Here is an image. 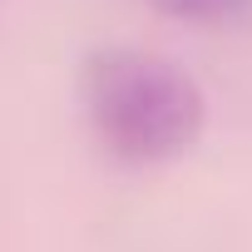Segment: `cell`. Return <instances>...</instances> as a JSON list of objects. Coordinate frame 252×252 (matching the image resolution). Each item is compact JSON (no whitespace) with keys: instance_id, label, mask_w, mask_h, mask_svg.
Listing matches in <instances>:
<instances>
[{"instance_id":"6da1fadb","label":"cell","mask_w":252,"mask_h":252,"mask_svg":"<svg viewBox=\"0 0 252 252\" xmlns=\"http://www.w3.org/2000/svg\"><path fill=\"white\" fill-rule=\"evenodd\" d=\"M79 104L94 139L124 163H163L198 144L208 124L203 84L168 55L109 45L84 60Z\"/></svg>"},{"instance_id":"7a4b0ae2","label":"cell","mask_w":252,"mask_h":252,"mask_svg":"<svg viewBox=\"0 0 252 252\" xmlns=\"http://www.w3.org/2000/svg\"><path fill=\"white\" fill-rule=\"evenodd\" d=\"M163 15L193 20V25H232V20H252V0H154Z\"/></svg>"}]
</instances>
